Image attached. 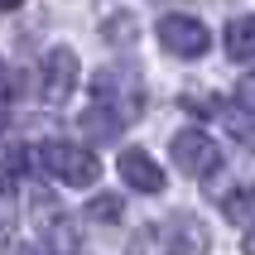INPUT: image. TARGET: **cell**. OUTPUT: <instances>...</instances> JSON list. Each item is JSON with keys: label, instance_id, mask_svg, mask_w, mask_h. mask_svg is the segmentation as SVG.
I'll list each match as a JSON object with an SVG mask.
<instances>
[{"label": "cell", "instance_id": "obj_4", "mask_svg": "<svg viewBox=\"0 0 255 255\" xmlns=\"http://www.w3.org/2000/svg\"><path fill=\"white\" fill-rule=\"evenodd\" d=\"M169 154H173V164H178L183 173H193V178H212V173L222 169V149H217V140L207 135V130H198V126L178 130L173 144H169Z\"/></svg>", "mask_w": 255, "mask_h": 255}, {"label": "cell", "instance_id": "obj_11", "mask_svg": "<svg viewBox=\"0 0 255 255\" xmlns=\"http://www.w3.org/2000/svg\"><path fill=\"white\" fill-rule=\"evenodd\" d=\"M87 217H92V222H121V198H116V193L92 198L87 202Z\"/></svg>", "mask_w": 255, "mask_h": 255}, {"label": "cell", "instance_id": "obj_6", "mask_svg": "<svg viewBox=\"0 0 255 255\" xmlns=\"http://www.w3.org/2000/svg\"><path fill=\"white\" fill-rule=\"evenodd\" d=\"M92 101L97 106H106V111H116L121 121H135L140 116V87H121V68H106L97 72V82H92Z\"/></svg>", "mask_w": 255, "mask_h": 255}, {"label": "cell", "instance_id": "obj_8", "mask_svg": "<svg viewBox=\"0 0 255 255\" xmlns=\"http://www.w3.org/2000/svg\"><path fill=\"white\" fill-rule=\"evenodd\" d=\"M222 43H227V58L251 63V58H255V14H236V19H227Z\"/></svg>", "mask_w": 255, "mask_h": 255}, {"label": "cell", "instance_id": "obj_2", "mask_svg": "<svg viewBox=\"0 0 255 255\" xmlns=\"http://www.w3.org/2000/svg\"><path fill=\"white\" fill-rule=\"evenodd\" d=\"M39 169L63 188H92L101 178V159L87 149V144H72V140H48L39 144Z\"/></svg>", "mask_w": 255, "mask_h": 255}, {"label": "cell", "instance_id": "obj_12", "mask_svg": "<svg viewBox=\"0 0 255 255\" xmlns=\"http://www.w3.org/2000/svg\"><path fill=\"white\" fill-rule=\"evenodd\" d=\"M14 227V188H10V178H0V236Z\"/></svg>", "mask_w": 255, "mask_h": 255}, {"label": "cell", "instance_id": "obj_1", "mask_svg": "<svg viewBox=\"0 0 255 255\" xmlns=\"http://www.w3.org/2000/svg\"><path fill=\"white\" fill-rule=\"evenodd\" d=\"M212 236L193 212H173L169 222H154V227H140L130 255H207Z\"/></svg>", "mask_w": 255, "mask_h": 255}, {"label": "cell", "instance_id": "obj_10", "mask_svg": "<svg viewBox=\"0 0 255 255\" xmlns=\"http://www.w3.org/2000/svg\"><path fill=\"white\" fill-rule=\"evenodd\" d=\"M222 217H227V222H251L255 227V183L227 193V198H222Z\"/></svg>", "mask_w": 255, "mask_h": 255}, {"label": "cell", "instance_id": "obj_5", "mask_svg": "<svg viewBox=\"0 0 255 255\" xmlns=\"http://www.w3.org/2000/svg\"><path fill=\"white\" fill-rule=\"evenodd\" d=\"M154 34L173 58H202L207 43H212V34H207V24H202L198 14H164Z\"/></svg>", "mask_w": 255, "mask_h": 255}, {"label": "cell", "instance_id": "obj_15", "mask_svg": "<svg viewBox=\"0 0 255 255\" xmlns=\"http://www.w3.org/2000/svg\"><path fill=\"white\" fill-rule=\"evenodd\" d=\"M0 101H14V77L10 72H0Z\"/></svg>", "mask_w": 255, "mask_h": 255}, {"label": "cell", "instance_id": "obj_18", "mask_svg": "<svg viewBox=\"0 0 255 255\" xmlns=\"http://www.w3.org/2000/svg\"><path fill=\"white\" fill-rule=\"evenodd\" d=\"M19 5H24V0H0V10H19Z\"/></svg>", "mask_w": 255, "mask_h": 255}, {"label": "cell", "instance_id": "obj_7", "mask_svg": "<svg viewBox=\"0 0 255 255\" xmlns=\"http://www.w3.org/2000/svg\"><path fill=\"white\" fill-rule=\"evenodd\" d=\"M121 178H126L135 193H164V169H159L144 149H135V144L121 149Z\"/></svg>", "mask_w": 255, "mask_h": 255}, {"label": "cell", "instance_id": "obj_9", "mask_svg": "<svg viewBox=\"0 0 255 255\" xmlns=\"http://www.w3.org/2000/svg\"><path fill=\"white\" fill-rule=\"evenodd\" d=\"M77 126H82V135H92L97 144H111L116 135L126 130V121H121L116 111H106V106H97V101H92V106L82 111V121H77Z\"/></svg>", "mask_w": 255, "mask_h": 255}, {"label": "cell", "instance_id": "obj_3", "mask_svg": "<svg viewBox=\"0 0 255 255\" xmlns=\"http://www.w3.org/2000/svg\"><path fill=\"white\" fill-rule=\"evenodd\" d=\"M77 77H82V63H77V53L72 48H48L39 63V101L43 106H63V101L72 97V87H77Z\"/></svg>", "mask_w": 255, "mask_h": 255}, {"label": "cell", "instance_id": "obj_16", "mask_svg": "<svg viewBox=\"0 0 255 255\" xmlns=\"http://www.w3.org/2000/svg\"><path fill=\"white\" fill-rule=\"evenodd\" d=\"M241 251H246V255H255V227L246 231V241H241Z\"/></svg>", "mask_w": 255, "mask_h": 255}, {"label": "cell", "instance_id": "obj_14", "mask_svg": "<svg viewBox=\"0 0 255 255\" xmlns=\"http://www.w3.org/2000/svg\"><path fill=\"white\" fill-rule=\"evenodd\" d=\"M24 164H29V154H24V149H10V154H5V173H19V169H24Z\"/></svg>", "mask_w": 255, "mask_h": 255}, {"label": "cell", "instance_id": "obj_13", "mask_svg": "<svg viewBox=\"0 0 255 255\" xmlns=\"http://www.w3.org/2000/svg\"><path fill=\"white\" fill-rule=\"evenodd\" d=\"M236 101H241V111H255V72H246L241 87H236Z\"/></svg>", "mask_w": 255, "mask_h": 255}, {"label": "cell", "instance_id": "obj_17", "mask_svg": "<svg viewBox=\"0 0 255 255\" xmlns=\"http://www.w3.org/2000/svg\"><path fill=\"white\" fill-rule=\"evenodd\" d=\"M5 135H10V116L0 111V140H5Z\"/></svg>", "mask_w": 255, "mask_h": 255}]
</instances>
